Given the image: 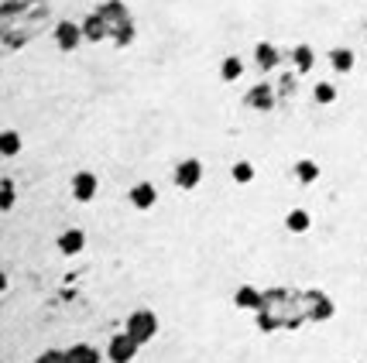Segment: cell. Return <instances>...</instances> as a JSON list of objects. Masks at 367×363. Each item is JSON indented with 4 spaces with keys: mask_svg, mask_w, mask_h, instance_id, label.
Here are the masks:
<instances>
[{
    "mask_svg": "<svg viewBox=\"0 0 367 363\" xmlns=\"http://www.w3.org/2000/svg\"><path fill=\"white\" fill-rule=\"evenodd\" d=\"M155 329H158V322H155V315H151V312H134V315L127 319V333H131L138 343L151 340V336H155Z\"/></svg>",
    "mask_w": 367,
    "mask_h": 363,
    "instance_id": "cell-1",
    "label": "cell"
},
{
    "mask_svg": "<svg viewBox=\"0 0 367 363\" xmlns=\"http://www.w3.org/2000/svg\"><path fill=\"white\" fill-rule=\"evenodd\" d=\"M138 340L131 336V333H124V336H117L113 343H110V360L113 363H127V360H134V353H138Z\"/></svg>",
    "mask_w": 367,
    "mask_h": 363,
    "instance_id": "cell-2",
    "label": "cell"
},
{
    "mask_svg": "<svg viewBox=\"0 0 367 363\" xmlns=\"http://www.w3.org/2000/svg\"><path fill=\"white\" fill-rule=\"evenodd\" d=\"M79 41H83V28H79V24H73V21H62V24L55 28V45H59V48L73 52Z\"/></svg>",
    "mask_w": 367,
    "mask_h": 363,
    "instance_id": "cell-3",
    "label": "cell"
},
{
    "mask_svg": "<svg viewBox=\"0 0 367 363\" xmlns=\"http://www.w3.org/2000/svg\"><path fill=\"white\" fill-rule=\"evenodd\" d=\"M199 179H203V165H199L196 158H189V161H182V165L176 168V185H179V188H196Z\"/></svg>",
    "mask_w": 367,
    "mask_h": 363,
    "instance_id": "cell-4",
    "label": "cell"
},
{
    "mask_svg": "<svg viewBox=\"0 0 367 363\" xmlns=\"http://www.w3.org/2000/svg\"><path fill=\"white\" fill-rule=\"evenodd\" d=\"M73 195H76L79 202H90L93 195H96V175H90V172H79V175L73 179Z\"/></svg>",
    "mask_w": 367,
    "mask_h": 363,
    "instance_id": "cell-5",
    "label": "cell"
},
{
    "mask_svg": "<svg viewBox=\"0 0 367 363\" xmlns=\"http://www.w3.org/2000/svg\"><path fill=\"white\" fill-rule=\"evenodd\" d=\"M83 247H86V233H83V230H66V233L59 237V251H62V254H69V257H73V254H79Z\"/></svg>",
    "mask_w": 367,
    "mask_h": 363,
    "instance_id": "cell-6",
    "label": "cell"
},
{
    "mask_svg": "<svg viewBox=\"0 0 367 363\" xmlns=\"http://www.w3.org/2000/svg\"><path fill=\"white\" fill-rule=\"evenodd\" d=\"M155 199H158V195H155V185H148V182H141V185L131 188V202H134L138 209H151Z\"/></svg>",
    "mask_w": 367,
    "mask_h": 363,
    "instance_id": "cell-7",
    "label": "cell"
},
{
    "mask_svg": "<svg viewBox=\"0 0 367 363\" xmlns=\"http://www.w3.org/2000/svg\"><path fill=\"white\" fill-rule=\"evenodd\" d=\"M354 62H357V59H354L350 48H337V52H333V69H337V72H350Z\"/></svg>",
    "mask_w": 367,
    "mask_h": 363,
    "instance_id": "cell-8",
    "label": "cell"
},
{
    "mask_svg": "<svg viewBox=\"0 0 367 363\" xmlns=\"http://www.w3.org/2000/svg\"><path fill=\"white\" fill-rule=\"evenodd\" d=\"M258 66H261V69H275L278 66V52L268 45V41L258 45Z\"/></svg>",
    "mask_w": 367,
    "mask_h": 363,
    "instance_id": "cell-9",
    "label": "cell"
},
{
    "mask_svg": "<svg viewBox=\"0 0 367 363\" xmlns=\"http://www.w3.org/2000/svg\"><path fill=\"white\" fill-rule=\"evenodd\" d=\"M241 72H244V62H241L237 55H230V59L223 62V69H220V76H223L227 83H234V79H241Z\"/></svg>",
    "mask_w": 367,
    "mask_h": 363,
    "instance_id": "cell-10",
    "label": "cell"
},
{
    "mask_svg": "<svg viewBox=\"0 0 367 363\" xmlns=\"http://www.w3.org/2000/svg\"><path fill=\"white\" fill-rule=\"evenodd\" d=\"M309 223H312L309 213H302V209H292V213H288V230H292V233H305Z\"/></svg>",
    "mask_w": 367,
    "mask_h": 363,
    "instance_id": "cell-11",
    "label": "cell"
},
{
    "mask_svg": "<svg viewBox=\"0 0 367 363\" xmlns=\"http://www.w3.org/2000/svg\"><path fill=\"white\" fill-rule=\"evenodd\" d=\"M247 103H251V106H258V110H268V106H272V90H268V86L251 90V92H247Z\"/></svg>",
    "mask_w": 367,
    "mask_h": 363,
    "instance_id": "cell-12",
    "label": "cell"
},
{
    "mask_svg": "<svg viewBox=\"0 0 367 363\" xmlns=\"http://www.w3.org/2000/svg\"><path fill=\"white\" fill-rule=\"evenodd\" d=\"M237 305H241V308H258V305H261V295H258L254 288H241V291H237Z\"/></svg>",
    "mask_w": 367,
    "mask_h": 363,
    "instance_id": "cell-13",
    "label": "cell"
},
{
    "mask_svg": "<svg viewBox=\"0 0 367 363\" xmlns=\"http://www.w3.org/2000/svg\"><path fill=\"white\" fill-rule=\"evenodd\" d=\"M251 179H254V165H251V161H237V165H234V182H237V185H247Z\"/></svg>",
    "mask_w": 367,
    "mask_h": 363,
    "instance_id": "cell-14",
    "label": "cell"
},
{
    "mask_svg": "<svg viewBox=\"0 0 367 363\" xmlns=\"http://www.w3.org/2000/svg\"><path fill=\"white\" fill-rule=\"evenodd\" d=\"M17 148H21V137H17L14 130H7V134L0 137V151H3V155L10 158V155H17Z\"/></svg>",
    "mask_w": 367,
    "mask_h": 363,
    "instance_id": "cell-15",
    "label": "cell"
},
{
    "mask_svg": "<svg viewBox=\"0 0 367 363\" xmlns=\"http://www.w3.org/2000/svg\"><path fill=\"white\" fill-rule=\"evenodd\" d=\"M295 175L302 182H316L319 179V168H316L312 161H299V165H295Z\"/></svg>",
    "mask_w": 367,
    "mask_h": 363,
    "instance_id": "cell-16",
    "label": "cell"
},
{
    "mask_svg": "<svg viewBox=\"0 0 367 363\" xmlns=\"http://www.w3.org/2000/svg\"><path fill=\"white\" fill-rule=\"evenodd\" d=\"M295 66H299L302 72H309V69H312V48H305V45L295 48Z\"/></svg>",
    "mask_w": 367,
    "mask_h": 363,
    "instance_id": "cell-17",
    "label": "cell"
},
{
    "mask_svg": "<svg viewBox=\"0 0 367 363\" xmlns=\"http://www.w3.org/2000/svg\"><path fill=\"white\" fill-rule=\"evenodd\" d=\"M312 96H316V103H323V106H326V103H333V99H337V90H333L330 83H319Z\"/></svg>",
    "mask_w": 367,
    "mask_h": 363,
    "instance_id": "cell-18",
    "label": "cell"
},
{
    "mask_svg": "<svg viewBox=\"0 0 367 363\" xmlns=\"http://www.w3.org/2000/svg\"><path fill=\"white\" fill-rule=\"evenodd\" d=\"M73 363H96V353H93V350H76V353H73Z\"/></svg>",
    "mask_w": 367,
    "mask_h": 363,
    "instance_id": "cell-19",
    "label": "cell"
},
{
    "mask_svg": "<svg viewBox=\"0 0 367 363\" xmlns=\"http://www.w3.org/2000/svg\"><path fill=\"white\" fill-rule=\"evenodd\" d=\"M10 206H14V185L3 182V209H10Z\"/></svg>",
    "mask_w": 367,
    "mask_h": 363,
    "instance_id": "cell-20",
    "label": "cell"
}]
</instances>
